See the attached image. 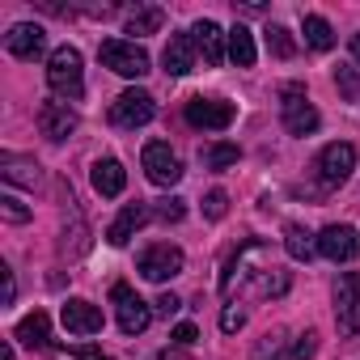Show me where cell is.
<instances>
[{
	"label": "cell",
	"mask_w": 360,
	"mask_h": 360,
	"mask_svg": "<svg viewBox=\"0 0 360 360\" xmlns=\"http://www.w3.org/2000/svg\"><path fill=\"white\" fill-rule=\"evenodd\" d=\"M47 85L60 98H68V102H77L85 94V68H81V51L77 47L64 43V47L51 51V60H47Z\"/></svg>",
	"instance_id": "6da1fadb"
},
{
	"label": "cell",
	"mask_w": 360,
	"mask_h": 360,
	"mask_svg": "<svg viewBox=\"0 0 360 360\" xmlns=\"http://www.w3.org/2000/svg\"><path fill=\"white\" fill-rule=\"evenodd\" d=\"M280 119H284V127L292 131V136H314L318 131V110H314V102L305 98V85L301 81H288L284 89H280Z\"/></svg>",
	"instance_id": "7a4b0ae2"
},
{
	"label": "cell",
	"mask_w": 360,
	"mask_h": 360,
	"mask_svg": "<svg viewBox=\"0 0 360 360\" xmlns=\"http://www.w3.org/2000/svg\"><path fill=\"white\" fill-rule=\"evenodd\" d=\"M98 56H102V64L110 68V72H119V77H144L148 72V51L140 47V43H127V39H106L102 47H98Z\"/></svg>",
	"instance_id": "3957f363"
},
{
	"label": "cell",
	"mask_w": 360,
	"mask_h": 360,
	"mask_svg": "<svg viewBox=\"0 0 360 360\" xmlns=\"http://www.w3.org/2000/svg\"><path fill=\"white\" fill-rule=\"evenodd\" d=\"M335 322L339 335H360V271H343L335 280Z\"/></svg>",
	"instance_id": "277c9868"
},
{
	"label": "cell",
	"mask_w": 360,
	"mask_h": 360,
	"mask_svg": "<svg viewBox=\"0 0 360 360\" xmlns=\"http://www.w3.org/2000/svg\"><path fill=\"white\" fill-rule=\"evenodd\" d=\"M140 165H144V174H148V183H153V187H174L178 178H183V161H178V153H174L169 144H161V140L144 144Z\"/></svg>",
	"instance_id": "5b68a950"
},
{
	"label": "cell",
	"mask_w": 360,
	"mask_h": 360,
	"mask_svg": "<svg viewBox=\"0 0 360 360\" xmlns=\"http://www.w3.org/2000/svg\"><path fill=\"white\" fill-rule=\"evenodd\" d=\"M183 250L178 246H169V242H157V246H148L144 255H140V263H136V271L144 276V280H153V284H165V280H174L178 271H183Z\"/></svg>",
	"instance_id": "8992f818"
},
{
	"label": "cell",
	"mask_w": 360,
	"mask_h": 360,
	"mask_svg": "<svg viewBox=\"0 0 360 360\" xmlns=\"http://www.w3.org/2000/svg\"><path fill=\"white\" fill-rule=\"evenodd\" d=\"M153 115H157V102H153V94H144V89H123V94L110 102V123H115V127H144Z\"/></svg>",
	"instance_id": "52a82bcc"
},
{
	"label": "cell",
	"mask_w": 360,
	"mask_h": 360,
	"mask_svg": "<svg viewBox=\"0 0 360 360\" xmlns=\"http://www.w3.org/2000/svg\"><path fill=\"white\" fill-rule=\"evenodd\" d=\"M352 169H356V148H352L347 140H335V144H326V148L318 153V178H322V187L347 183Z\"/></svg>",
	"instance_id": "ba28073f"
},
{
	"label": "cell",
	"mask_w": 360,
	"mask_h": 360,
	"mask_svg": "<svg viewBox=\"0 0 360 360\" xmlns=\"http://www.w3.org/2000/svg\"><path fill=\"white\" fill-rule=\"evenodd\" d=\"M233 102H225V98H191L187 102V123L191 127H200V131H225L229 123H233Z\"/></svg>",
	"instance_id": "9c48e42d"
},
{
	"label": "cell",
	"mask_w": 360,
	"mask_h": 360,
	"mask_svg": "<svg viewBox=\"0 0 360 360\" xmlns=\"http://www.w3.org/2000/svg\"><path fill=\"white\" fill-rule=\"evenodd\" d=\"M318 255L330 263H352L360 255V229L356 225H326L318 233Z\"/></svg>",
	"instance_id": "30bf717a"
},
{
	"label": "cell",
	"mask_w": 360,
	"mask_h": 360,
	"mask_svg": "<svg viewBox=\"0 0 360 360\" xmlns=\"http://www.w3.org/2000/svg\"><path fill=\"white\" fill-rule=\"evenodd\" d=\"M110 301H115V309H119V330H123V335H140V330L153 322V309H148L127 284H115V288H110Z\"/></svg>",
	"instance_id": "8fae6325"
},
{
	"label": "cell",
	"mask_w": 360,
	"mask_h": 360,
	"mask_svg": "<svg viewBox=\"0 0 360 360\" xmlns=\"http://www.w3.org/2000/svg\"><path fill=\"white\" fill-rule=\"evenodd\" d=\"M191 39H195V51L204 56V64H208V68H221V64H225L229 34H225L217 22H208V18H204V22H195V26H191Z\"/></svg>",
	"instance_id": "7c38bea8"
},
{
	"label": "cell",
	"mask_w": 360,
	"mask_h": 360,
	"mask_svg": "<svg viewBox=\"0 0 360 360\" xmlns=\"http://www.w3.org/2000/svg\"><path fill=\"white\" fill-rule=\"evenodd\" d=\"M5 47H9V56H18V60H34V56H43L47 34H43V26H34V22H18V26L5 34Z\"/></svg>",
	"instance_id": "4fadbf2b"
},
{
	"label": "cell",
	"mask_w": 360,
	"mask_h": 360,
	"mask_svg": "<svg viewBox=\"0 0 360 360\" xmlns=\"http://www.w3.org/2000/svg\"><path fill=\"white\" fill-rule=\"evenodd\" d=\"M60 318H64V326H68L72 335H98V330H102V309H98L94 301H81V297L64 301Z\"/></svg>",
	"instance_id": "5bb4252c"
},
{
	"label": "cell",
	"mask_w": 360,
	"mask_h": 360,
	"mask_svg": "<svg viewBox=\"0 0 360 360\" xmlns=\"http://www.w3.org/2000/svg\"><path fill=\"white\" fill-rule=\"evenodd\" d=\"M39 127L47 140H68L77 131V115L68 110V102H43L39 106Z\"/></svg>",
	"instance_id": "9a60e30c"
},
{
	"label": "cell",
	"mask_w": 360,
	"mask_h": 360,
	"mask_svg": "<svg viewBox=\"0 0 360 360\" xmlns=\"http://www.w3.org/2000/svg\"><path fill=\"white\" fill-rule=\"evenodd\" d=\"M161 64H165L169 77H187L195 68V39L191 34H174L165 43V51H161Z\"/></svg>",
	"instance_id": "2e32d148"
},
{
	"label": "cell",
	"mask_w": 360,
	"mask_h": 360,
	"mask_svg": "<svg viewBox=\"0 0 360 360\" xmlns=\"http://www.w3.org/2000/svg\"><path fill=\"white\" fill-rule=\"evenodd\" d=\"M94 191L98 195H106V200H115V195H123V187H127V169L115 161V157H102V161H94Z\"/></svg>",
	"instance_id": "e0dca14e"
},
{
	"label": "cell",
	"mask_w": 360,
	"mask_h": 360,
	"mask_svg": "<svg viewBox=\"0 0 360 360\" xmlns=\"http://www.w3.org/2000/svg\"><path fill=\"white\" fill-rule=\"evenodd\" d=\"M26 347H39V352H56V343H51V318L43 314V309H34V314H26L22 322H18V330H13Z\"/></svg>",
	"instance_id": "ac0fdd59"
},
{
	"label": "cell",
	"mask_w": 360,
	"mask_h": 360,
	"mask_svg": "<svg viewBox=\"0 0 360 360\" xmlns=\"http://www.w3.org/2000/svg\"><path fill=\"white\" fill-rule=\"evenodd\" d=\"M144 221H148V208H144V204H127V208L119 212V221L106 229V242H110V246H127L131 233H136Z\"/></svg>",
	"instance_id": "d6986e66"
},
{
	"label": "cell",
	"mask_w": 360,
	"mask_h": 360,
	"mask_svg": "<svg viewBox=\"0 0 360 360\" xmlns=\"http://www.w3.org/2000/svg\"><path fill=\"white\" fill-rule=\"evenodd\" d=\"M284 250H288L297 263H309V259L318 255V238H314L309 229H301V225H284Z\"/></svg>",
	"instance_id": "ffe728a7"
},
{
	"label": "cell",
	"mask_w": 360,
	"mask_h": 360,
	"mask_svg": "<svg viewBox=\"0 0 360 360\" xmlns=\"http://www.w3.org/2000/svg\"><path fill=\"white\" fill-rule=\"evenodd\" d=\"M0 174H5L9 183H22V187L39 183V165L26 161V157H13V153H0Z\"/></svg>",
	"instance_id": "44dd1931"
},
{
	"label": "cell",
	"mask_w": 360,
	"mask_h": 360,
	"mask_svg": "<svg viewBox=\"0 0 360 360\" xmlns=\"http://www.w3.org/2000/svg\"><path fill=\"white\" fill-rule=\"evenodd\" d=\"M301 34H305V43H309L314 51H330V47H335V30H330V22L318 18V13H305Z\"/></svg>",
	"instance_id": "7402d4cb"
},
{
	"label": "cell",
	"mask_w": 360,
	"mask_h": 360,
	"mask_svg": "<svg viewBox=\"0 0 360 360\" xmlns=\"http://www.w3.org/2000/svg\"><path fill=\"white\" fill-rule=\"evenodd\" d=\"M229 60H233L238 68H250V64L259 60V51H255V34H250L246 26H233V30H229Z\"/></svg>",
	"instance_id": "603a6c76"
},
{
	"label": "cell",
	"mask_w": 360,
	"mask_h": 360,
	"mask_svg": "<svg viewBox=\"0 0 360 360\" xmlns=\"http://www.w3.org/2000/svg\"><path fill=\"white\" fill-rule=\"evenodd\" d=\"M161 22H165V13H161L157 5L136 9V13L127 18V34H157V30H161Z\"/></svg>",
	"instance_id": "cb8c5ba5"
},
{
	"label": "cell",
	"mask_w": 360,
	"mask_h": 360,
	"mask_svg": "<svg viewBox=\"0 0 360 360\" xmlns=\"http://www.w3.org/2000/svg\"><path fill=\"white\" fill-rule=\"evenodd\" d=\"M238 157H242L238 144H212V148H204V165L208 169H229V165H238Z\"/></svg>",
	"instance_id": "d4e9b609"
},
{
	"label": "cell",
	"mask_w": 360,
	"mask_h": 360,
	"mask_svg": "<svg viewBox=\"0 0 360 360\" xmlns=\"http://www.w3.org/2000/svg\"><path fill=\"white\" fill-rule=\"evenodd\" d=\"M267 47H271L276 60H292L297 56V43H292V34L284 26H267Z\"/></svg>",
	"instance_id": "484cf974"
},
{
	"label": "cell",
	"mask_w": 360,
	"mask_h": 360,
	"mask_svg": "<svg viewBox=\"0 0 360 360\" xmlns=\"http://www.w3.org/2000/svg\"><path fill=\"white\" fill-rule=\"evenodd\" d=\"M335 85H339V94H343L347 102L360 98V72H356L352 64H339V68H335Z\"/></svg>",
	"instance_id": "4316f807"
},
{
	"label": "cell",
	"mask_w": 360,
	"mask_h": 360,
	"mask_svg": "<svg viewBox=\"0 0 360 360\" xmlns=\"http://www.w3.org/2000/svg\"><path fill=\"white\" fill-rule=\"evenodd\" d=\"M0 212H5V221H13V225H26L30 221V208L22 200H13V195H0Z\"/></svg>",
	"instance_id": "83f0119b"
},
{
	"label": "cell",
	"mask_w": 360,
	"mask_h": 360,
	"mask_svg": "<svg viewBox=\"0 0 360 360\" xmlns=\"http://www.w3.org/2000/svg\"><path fill=\"white\" fill-rule=\"evenodd\" d=\"M314 352H318V335H314V330H305V335H297V339H292L288 360H309Z\"/></svg>",
	"instance_id": "f1b7e54d"
},
{
	"label": "cell",
	"mask_w": 360,
	"mask_h": 360,
	"mask_svg": "<svg viewBox=\"0 0 360 360\" xmlns=\"http://www.w3.org/2000/svg\"><path fill=\"white\" fill-rule=\"evenodd\" d=\"M229 212V195L225 191H208V200H204V217L208 221H221Z\"/></svg>",
	"instance_id": "f546056e"
},
{
	"label": "cell",
	"mask_w": 360,
	"mask_h": 360,
	"mask_svg": "<svg viewBox=\"0 0 360 360\" xmlns=\"http://www.w3.org/2000/svg\"><path fill=\"white\" fill-rule=\"evenodd\" d=\"M242 322H246V314H242L238 305H225V309H221V330H225V335L242 330Z\"/></svg>",
	"instance_id": "4dcf8cb0"
},
{
	"label": "cell",
	"mask_w": 360,
	"mask_h": 360,
	"mask_svg": "<svg viewBox=\"0 0 360 360\" xmlns=\"http://www.w3.org/2000/svg\"><path fill=\"white\" fill-rule=\"evenodd\" d=\"M259 288H263V292H271V297H280V292H284V288H288V276H284V271H276V267H271V271H267V276H263V284H259Z\"/></svg>",
	"instance_id": "1f68e13d"
},
{
	"label": "cell",
	"mask_w": 360,
	"mask_h": 360,
	"mask_svg": "<svg viewBox=\"0 0 360 360\" xmlns=\"http://www.w3.org/2000/svg\"><path fill=\"white\" fill-rule=\"evenodd\" d=\"M280 343H284L280 335H263V343L255 347V360H276L280 356Z\"/></svg>",
	"instance_id": "d6a6232c"
},
{
	"label": "cell",
	"mask_w": 360,
	"mask_h": 360,
	"mask_svg": "<svg viewBox=\"0 0 360 360\" xmlns=\"http://www.w3.org/2000/svg\"><path fill=\"white\" fill-rule=\"evenodd\" d=\"M157 217H161V221H183V217H187V208H183V200H161Z\"/></svg>",
	"instance_id": "836d02e7"
},
{
	"label": "cell",
	"mask_w": 360,
	"mask_h": 360,
	"mask_svg": "<svg viewBox=\"0 0 360 360\" xmlns=\"http://www.w3.org/2000/svg\"><path fill=\"white\" fill-rule=\"evenodd\" d=\"M195 339H200V330H195L191 322H178V326H174V343H178V347H191Z\"/></svg>",
	"instance_id": "e575fe53"
},
{
	"label": "cell",
	"mask_w": 360,
	"mask_h": 360,
	"mask_svg": "<svg viewBox=\"0 0 360 360\" xmlns=\"http://www.w3.org/2000/svg\"><path fill=\"white\" fill-rule=\"evenodd\" d=\"M157 309H161V314L169 318V314H178V309H183V301H178L174 292H161V297H157Z\"/></svg>",
	"instance_id": "d590c367"
},
{
	"label": "cell",
	"mask_w": 360,
	"mask_h": 360,
	"mask_svg": "<svg viewBox=\"0 0 360 360\" xmlns=\"http://www.w3.org/2000/svg\"><path fill=\"white\" fill-rule=\"evenodd\" d=\"M0 280H5V305H13V297H18V284H13V271H9V267H0Z\"/></svg>",
	"instance_id": "8d00e7d4"
},
{
	"label": "cell",
	"mask_w": 360,
	"mask_h": 360,
	"mask_svg": "<svg viewBox=\"0 0 360 360\" xmlns=\"http://www.w3.org/2000/svg\"><path fill=\"white\" fill-rule=\"evenodd\" d=\"M0 360H13V347L9 343H0Z\"/></svg>",
	"instance_id": "74e56055"
},
{
	"label": "cell",
	"mask_w": 360,
	"mask_h": 360,
	"mask_svg": "<svg viewBox=\"0 0 360 360\" xmlns=\"http://www.w3.org/2000/svg\"><path fill=\"white\" fill-rule=\"evenodd\" d=\"M352 56L360 60V34H352Z\"/></svg>",
	"instance_id": "f35d334b"
}]
</instances>
